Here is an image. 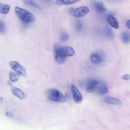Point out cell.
<instances>
[{
  "label": "cell",
  "instance_id": "cell-1",
  "mask_svg": "<svg viewBox=\"0 0 130 130\" xmlns=\"http://www.w3.org/2000/svg\"><path fill=\"white\" fill-rule=\"evenodd\" d=\"M14 12L19 18L25 22L32 23L36 21V18L34 15L25 9L15 6L14 8Z\"/></svg>",
  "mask_w": 130,
  "mask_h": 130
},
{
  "label": "cell",
  "instance_id": "cell-2",
  "mask_svg": "<svg viewBox=\"0 0 130 130\" xmlns=\"http://www.w3.org/2000/svg\"><path fill=\"white\" fill-rule=\"evenodd\" d=\"M46 94L48 98L53 101L63 102L67 101L64 96L56 89H49L47 91Z\"/></svg>",
  "mask_w": 130,
  "mask_h": 130
},
{
  "label": "cell",
  "instance_id": "cell-3",
  "mask_svg": "<svg viewBox=\"0 0 130 130\" xmlns=\"http://www.w3.org/2000/svg\"><path fill=\"white\" fill-rule=\"evenodd\" d=\"M53 50L54 59L58 64H61L65 62L66 57L64 56L62 50V47L57 43L53 45Z\"/></svg>",
  "mask_w": 130,
  "mask_h": 130
},
{
  "label": "cell",
  "instance_id": "cell-4",
  "mask_svg": "<svg viewBox=\"0 0 130 130\" xmlns=\"http://www.w3.org/2000/svg\"><path fill=\"white\" fill-rule=\"evenodd\" d=\"M89 11L88 8L84 6L77 8H71L68 10V13L70 15L76 17H83L87 14Z\"/></svg>",
  "mask_w": 130,
  "mask_h": 130
},
{
  "label": "cell",
  "instance_id": "cell-5",
  "mask_svg": "<svg viewBox=\"0 0 130 130\" xmlns=\"http://www.w3.org/2000/svg\"><path fill=\"white\" fill-rule=\"evenodd\" d=\"M100 82L98 80L95 79L89 80L85 86V90L88 93H92L96 90Z\"/></svg>",
  "mask_w": 130,
  "mask_h": 130
},
{
  "label": "cell",
  "instance_id": "cell-6",
  "mask_svg": "<svg viewBox=\"0 0 130 130\" xmlns=\"http://www.w3.org/2000/svg\"><path fill=\"white\" fill-rule=\"evenodd\" d=\"M9 65L11 68L18 74L23 76L26 75V71L24 67L16 61H11Z\"/></svg>",
  "mask_w": 130,
  "mask_h": 130
},
{
  "label": "cell",
  "instance_id": "cell-7",
  "mask_svg": "<svg viewBox=\"0 0 130 130\" xmlns=\"http://www.w3.org/2000/svg\"><path fill=\"white\" fill-rule=\"evenodd\" d=\"M71 90L74 101L76 103H80L82 97L80 92L77 88L73 84L71 86Z\"/></svg>",
  "mask_w": 130,
  "mask_h": 130
},
{
  "label": "cell",
  "instance_id": "cell-8",
  "mask_svg": "<svg viewBox=\"0 0 130 130\" xmlns=\"http://www.w3.org/2000/svg\"><path fill=\"white\" fill-rule=\"evenodd\" d=\"M93 8L95 10L99 13L103 12L107 10V8L101 2L95 1L92 2Z\"/></svg>",
  "mask_w": 130,
  "mask_h": 130
},
{
  "label": "cell",
  "instance_id": "cell-9",
  "mask_svg": "<svg viewBox=\"0 0 130 130\" xmlns=\"http://www.w3.org/2000/svg\"><path fill=\"white\" fill-rule=\"evenodd\" d=\"M97 94L99 95H103L107 93L108 92L107 85L104 83H100L96 90Z\"/></svg>",
  "mask_w": 130,
  "mask_h": 130
},
{
  "label": "cell",
  "instance_id": "cell-10",
  "mask_svg": "<svg viewBox=\"0 0 130 130\" xmlns=\"http://www.w3.org/2000/svg\"><path fill=\"white\" fill-rule=\"evenodd\" d=\"M103 101L105 103L111 104L119 105L121 103V101L119 99L109 96L105 97Z\"/></svg>",
  "mask_w": 130,
  "mask_h": 130
},
{
  "label": "cell",
  "instance_id": "cell-11",
  "mask_svg": "<svg viewBox=\"0 0 130 130\" xmlns=\"http://www.w3.org/2000/svg\"><path fill=\"white\" fill-rule=\"evenodd\" d=\"M62 50L64 57L72 56L74 54V51L73 48L71 47L65 46L62 47Z\"/></svg>",
  "mask_w": 130,
  "mask_h": 130
},
{
  "label": "cell",
  "instance_id": "cell-12",
  "mask_svg": "<svg viewBox=\"0 0 130 130\" xmlns=\"http://www.w3.org/2000/svg\"><path fill=\"white\" fill-rule=\"evenodd\" d=\"M107 20L109 24L113 27L118 29L119 28L118 22L116 19L113 15H108L107 17Z\"/></svg>",
  "mask_w": 130,
  "mask_h": 130
},
{
  "label": "cell",
  "instance_id": "cell-13",
  "mask_svg": "<svg viewBox=\"0 0 130 130\" xmlns=\"http://www.w3.org/2000/svg\"><path fill=\"white\" fill-rule=\"evenodd\" d=\"M12 91L14 95L20 99H23L25 97L24 93L19 88L15 87H13L12 88Z\"/></svg>",
  "mask_w": 130,
  "mask_h": 130
},
{
  "label": "cell",
  "instance_id": "cell-14",
  "mask_svg": "<svg viewBox=\"0 0 130 130\" xmlns=\"http://www.w3.org/2000/svg\"><path fill=\"white\" fill-rule=\"evenodd\" d=\"M81 0H56L55 4L58 5H67L74 4Z\"/></svg>",
  "mask_w": 130,
  "mask_h": 130
},
{
  "label": "cell",
  "instance_id": "cell-15",
  "mask_svg": "<svg viewBox=\"0 0 130 130\" xmlns=\"http://www.w3.org/2000/svg\"><path fill=\"white\" fill-rule=\"evenodd\" d=\"M121 38L122 41L125 44H127L130 42V34L128 32L124 31L122 32Z\"/></svg>",
  "mask_w": 130,
  "mask_h": 130
},
{
  "label": "cell",
  "instance_id": "cell-16",
  "mask_svg": "<svg viewBox=\"0 0 130 130\" xmlns=\"http://www.w3.org/2000/svg\"><path fill=\"white\" fill-rule=\"evenodd\" d=\"M10 7L8 4L0 3V12L3 14H7L10 9Z\"/></svg>",
  "mask_w": 130,
  "mask_h": 130
},
{
  "label": "cell",
  "instance_id": "cell-17",
  "mask_svg": "<svg viewBox=\"0 0 130 130\" xmlns=\"http://www.w3.org/2000/svg\"><path fill=\"white\" fill-rule=\"evenodd\" d=\"M9 76L11 81L13 82H17L20 77L19 74L12 72H9Z\"/></svg>",
  "mask_w": 130,
  "mask_h": 130
},
{
  "label": "cell",
  "instance_id": "cell-18",
  "mask_svg": "<svg viewBox=\"0 0 130 130\" xmlns=\"http://www.w3.org/2000/svg\"><path fill=\"white\" fill-rule=\"evenodd\" d=\"M90 58L92 62L94 63H99L101 60L100 56L97 54H95L91 55L90 56Z\"/></svg>",
  "mask_w": 130,
  "mask_h": 130
},
{
  "label": "cell",
  "instance_id": "cell-19",
  "mask_svg": "<svg viewBox=\"0 0 130 130\" xmlns=\"http://www.w3.org/2000/svg\"><path fill=\"white\" fill-rule=\"evenodd\" d=\"M24 3L27 5L32 7L37 8L38 6L32 0H23Z\"/></svg>",
  "mask_w": 130,
  "mask_h": 130
},
{
  "label": "cell",
  "instance_id": "cell-20",
  "mask_svg": "<svg viewBox=\"0 0 130 130\" xmlns=\"http://www.w3.org/2000/svg\"><path fill=\"white\" fill-rule=\"evenodd\" d=\"M69 36L68 34L66 33H62L60 35V40L62 42H65L68 39Z\"/></svg>",
  "mask_w": 130,
  "mask_h": 130
},
{
  "label": "cell",
  "instance_id": "cell-21",
  "mask_svg": "<svg viewBox=\"0 0 130 130\" xmlns=\"http://www.w3.org/2000/svg\"><path fill=\"white\" fill-rule=\"evenodd\" d=\"M5 31V26L4 23L2 21H0V31L1 34L4 33Z\"/></svg>",
  "mask_w": 130,
  "mask_h": 130
},
{
  "label": "cell",
  "instance_id": "cell-22",
  "mask_svg": "<svg viewBox=\"0 0 130 130\" xmlns=\"http://www.w3.org/2000/svg\"><path fill=\"white\" fill-rule=\"evenodd\" d=\"M121 78L124 80H128L130 79V75L129 74H125Z\"/></svg>",
  "mask_w": 130,
  "mask_h": 130
},
{
  "label": "cell",
  "instance_id": "cell-23",
  "mask_svg": "<svg viewBox=\"0 0 130 130\" xmlns=\"http://www.w3.org/2000/svg\"><path fill=\"white\" fill-rule=\"evenodd\" d=\"M6 115L9 117H12L14 116L13 113L11 111H7L6 113Z\"/></svg>",
  "mask_w": 130,
  "mask_h": 130
},
{
  "label": "cell",
  "instance_id": "cell-24",
  "mask_svg": "<svg viewBox=\"0 0 130 130\" xmlns=\"http://www.w3.org/2000/svg\"><path fill=\"white\" fill-rule=\"evenodd\" d=\"M126 25L127 27L130 29V20H128L127 21Z\"/></svg>",
  "mask_w": 130,
  "mask_h": 130
},
{
  "label": "cell",
  "instance_id": "cell-25",
  "mask_svg": "<svg viewBox=\"0 0 130 130\" xmlns=\"http://www.w3.org/2000/svg\"><path fill=\"white\" fill-rule=\"evenodd\" d=\"M7 84L8 85H9V86H11L12 85L11 82L9 80H8V81H7Z\"/></svg>",
  "mask_w": 130,
  "mask_h": 130
},
{
  "label": "cell",
  "instance_id": "cell-26",
  "mask_svg": "<svg viewBox=\"0 0 130 130\" xmlns=\"http://www.w3.org/2000/svg\"><path fill=\"white\" fill-rule=\"evenodd\" d=\"M0 103H1L3 101V98L2 97H1L0 99Z\"/></svg>",
  "mask_w": 130,
  "mask_h": 130
},
{
  "label": "cell",
  "instance_id": "cell-27",
  "mask_svg": "<svg viewBox=\"0 0 130 130\" xmlns=\"http://www.w3.org/2000/svg\"></svg>",
  "mask_w": 130,
  "mask_h": 130
}]
</instances>
